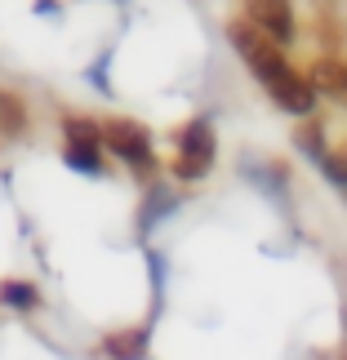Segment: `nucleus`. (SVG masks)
Masks as SVG:
<instances>
[{"label": "nucleus", "mask_w": 347, "mask_h": 360, "mask_svg": "<svg viewBox=\"0 0 347 360\" xmlns=\"http://www.w3.org/2000/svg\"><path fill=\"white\" fill-rule=\"evenodd\" d=\"M147 347V334L143 329H130V334H116V338H107L103 342V352L112 356V360H138Z\"/></svg>", "instance_id": "obj_7"}, {"label": "nucleus", "mask_w": 347, "mask_h": 360, "mask_svg": "<svg viewBox=\"0 0 347 360\" xmlns=\"http://www.w3.org/2000/svg\"><path fill=\"white\" fill-rule=\"evenodd\" d=\"M210 165H214V129H210V120H205V116H196L183 129V147H178L174 174L178 178H201Z\"/></svg>", "instance_id": "obj_2"}, {"label": "nucleus", "mask_w": 347, "mask_h": 360, "mask_svg": "<svg viewBox=\"0 0 347 360\" xmlns=\"http://www.w3.org/2000/svg\"><path fill=\"white\" fill-rule=\"evenodd\" d=\"M99 147H67V165H76L80 174H99V160H94Z\"/></svg>", "instance_id": "obj_11"}, {"label": "nucleus", "mask_w": 347, "mask_h": 360, "mask_svg": "<svg viewBox=\"0 0 347 360\" xmlns=\"http://www.w3.org/2000/svg\"><path fill=\"white\" fill-rule=\"evenodd\" d=\"M23 103L18 98H13V94H0V129H5V134H18L23 129Z\"/></svg>", "instance_id": "obj_10"}, {"label": "nucleus", "mask_w": 347, "mask_h": 360, "mask_svg": "<svg viewBox=\"0 0 347 360\" xmlns=\"http://www.w3.org/2000/svg\"><path fill=\"white\" fill-rule=\"evenodd\" d=\"M312 89H325V94H334L339 103H347V63L321 58L312 67Z\"/></svg>", "instance_id": "obj_6"}, {"label": "nucleus", "mask_w": 347, "mask_h": 360, "mask_svg": "<svg viewBox=\"0 0 347 360\" xmlns=\"http://www.w3.org/2000/svg\"><path fill=\"white\" fill-rule=\"evenodd\" d=\"M316 165H321V169H325L329 178H334V183L343 187V196H347V165H343V160H334L329 151H321V156H316Z\"/></svg>", "instance_id": "obj_12"}, {"label": "nucleus", "mask_w": 347, "mask_h": 360, "mask_svg": "<svg viewBox=\"0 0 347 360\" xmlns=\"http://www.w3.org/2000/svg\"><path fill=\"white\" fill-rule=\"evenodd\" d=\"M36 285H23V281H5L0 285V302H9V307H36Z\"/></svg>", "instance_id": "obj_9"}, {"label": "nucleus", "mask_w": 347, "mask_h": 360, "mask_svg": "<svg viewBox=\"0 0 347 360\" xmlns=\"http://www.w3.org/2000/svg\"><path fill=\"white\" fill-rule=\"evenodd\" d=\"M249 27H258L267 40H289L294 36V13H289V0H245Z\"/></svg>", "instance_id": "obj_3"}, {"label": "nucleus", "mask_w": 347, "mask_h": 360, "mask_svg": "<svg viewBox=\"0 0 347 360\" xmlns=\"http://www.w3.org/2000/svg\"><path fill=\"white\" fill-rule=\"evenodd\" d=\"M232 49L241 53V58L249 63V72H254L258 80H272L276 72H285V58H281V45L276 40H267L258 32V27H249V22H232Z\"/></svg>", "instance_id": "obj_1"}, {"label": "nucleus", "mask_w": 347, "mask_h": 360, "mask_svg": "<svg viewBox=\"0 0 347 360\" xmlns=\"http://www.w3.org/2000/svg\"><path fill=\"white\" fill-rule=\"evenodd\" d=\"M103 143L112 147L120 160L138 165V169H147V165H151V147H147V134L138 129L134 120H112V124L103 129Z\"/></svg>", "instance_id": "obj_4"}, {"label": "nucleus", "mask_w": 347, "mask_h": 360, "mask_svg": "<svg viewBox=\"0 0 347 360\" xmlns=\"http://www.w3.org/2000/svg\"><path fill=\"white\" fill-rule=\"evenodd\" d=\"M63 129H67V147H99L103 143V129H94V124L80 120V116L63 120Z\"/></svg>", "instance_id": "obj_8"}, {"label": "nucleus", "mask_w": 347, "mask_h": 360, "mask_svg": "<svg viewBox=\"0 0 347 360\" xmlns=\"http://www.w3.org/2000/svg\"><path fill=\"white\" fill-rule=\"evenodd\" d=\"M263 85H267V94H272V98L281 103L285 112H294V116H308L312 107H316V89H312L303 76H294L289 67H285V72H276L272 80H263Z\"/></svg>", "instance_id": "obj_5"}]
</instances>
